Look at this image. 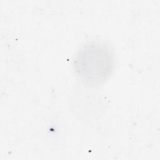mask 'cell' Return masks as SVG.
<instances>
[{
	"label": "cell",
	"instance_id": "6da1fadb",
	"mask_svg": "<svg viewBox=\"0 0 160 160\" xmlns=\"http://www.w3.org/2000/svg\"><path fill=\"white\" fill-rule=\"evenodd\" d=\"M115 65L112 50L104 42L92 41L76 52L73 67L77 76L86 84L99 85L112 74Z\"/></svg>",
	"mask_w": 160,
	"mask_h": 160
}]
</instances>
